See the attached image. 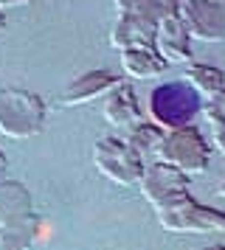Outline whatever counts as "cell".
Returning a JSON list of instances; mask_svg holds the SVG:
<instances>
[{"label": "cell", "mask_w": 225, "mask_h": 250, "mask_svg": "<svg viewBox=\"0 0 225 250\" xmlns=\"http://www.w3.org/2000/svg\"><path fill=\"white\" fill-rule=\"evenodd\" d=\"M146 113L152 118V124L160 126L163 132L169 129H183L191 126L194 118L202 113V96L186 82H163L149 93Z\"/></svg>", "instance_id": "1"}, {"label": "cell", "mask_w": 225, "mask_h": 250, "mask_svg": "<svg viewBox=\"0 0 225 250\" xmlns=\"http://www.w3.org/2000/svg\"><path fill=\"white\" fill-rule=\"evenodd\" d=\"M45 129V102L31 90L3 87L0 90V135L11 141H28Z\"/></svg>", "instance_id": "2"}, {"label": "cell", "mask_w": 225, "mask_h": 250, "mask_svg": "<svg viewBox=\"0 0 225 250\" xmlns=\"http://www.w3.org/2000/svg\"><path fill=\"white\" fill-rule=\"evenodd\" d=\"M158 163H166L180 174L194 177V174H202L208 169L211 152H208V144L197 126L169 129V132H163V141L158 149Z\"/></svg>", "instance_id": "3"}, {"label": "cell", "mask_w": 225, "mask_h": 250, "mask_svg": "<svg viewBox=\"0 0 225 250\" xmlns=\"http://www.w3.org/2000/svg\"><path fill=\"white\" fill-rule=\"evenodd\" d=\"M158 222L169 233H225V214L208 205H200L191 194L175 203L155 208Z\"/></svg>", "instance_id": "4"}, {"label": "cell", "mask_w": 225, "mask_h": 250, "mask_svg": "<svg viewBox=\"0 0 225 250\" xmlns=\"http://www.w3.org/2000/svg\"><path fill=\"white\" fill-rule=\"evenodd\" d=\"M93 166L115 186H135L144 174V160L118 138H101L93 146Z\"/></svg>", "instance_id": "5"}, {"label": "cell", "mask_w": 225, "mask_h": 250, "mask_svg": "<svg viewBox=\"0 0 225 250\" xmlns=\"http://www.w3.org/2000/svg\"><path fill=\"white\" fill-rule=\"evenodd\" d=\"M180 23L191 42H223L225 40V0H180Z\"/></svg>", "instance_id": "6"}, {"label": "cell", "mask_w": 225, "mask_h": 250, "mask_svg": "<svg viewBox=\"0 0 225 250\" xmlns=\"http://www.w3.org/2000/svg\"><path fill=\"white\" fill-rule=\"evenodd\" d=\"M138 188H141V197L152 208H163V205L189 194V177L175 171L166 163H155V166L144 169L141 180H138Z\"/></svg>", "instance_id": "7"}, {"label": "cell", "mask_w": 225, "mask_h": 250, "mask_svg": "<svg viewBox=\"0 0 225 250\" xmlns=\"http://www.w3.org/2000/svg\"><path fill=\"white\" fill-rule=\"evenodd\" d=\"M121 84V76L115 70L99 68V70H88L68 84L62 96H59V104L62 107H82V104H90L96 99H104L112 87Z\"/></svg>", "instance_id": "8"}, {"label": "cell", "mask_w": 225, "mask_h": 250, "mask_svg": "<svg viewBox=\"0 0 225 250\" xmlns=\"http://www.w3.org/2000/svg\"><path fill=\"white\" fill-rule=\"evenodd\" d=\"M155 51L166 65H191L194 51H191V37L180 17L160 20L155 28Z\"/></svg>", "instance_id": "9"}, {"label": "cell", "mask_w": 225, "mask_h": 250, "mask_svg": "<svg viewBox=\"0 0 225 250\" xmlns=\"http://www.w3.org/2000/svg\"><path fill=\"white\" fill-rule=\"evenodd\" d=\"M101 115L110 126H121V129H133L141 124V107H138V96H135L133 84H118L104 96L101 104Z\"/></svg>", "instance_id": "10"}, {"label": "cell", "mask_w": 225, "mask_h": 250, "mask_svg": "<svg viewBox=\"0 0 225 250\" xmlns=\"http://www.w3.org/2000/svg\"><path fill=\"white\" fill-rule=\"evenodd\" d=\"M155 28L144 20H135V17H115V25L110 31V45L121 54L130 48H155Z\"/></svg>", "instance_id": "11"}, {"label": "cell", "mask_w": 225, "mask_h": 250, "mask_svg": "<svg viewBox=\"0 0 225 250\" xmlns=\"http://www.w3.org/2000/svg\"><path fill=\"white\" fill-rule=\"evenodd\" d=\"M31 211V191L20 180H0V228L25 219Z\"/></svg>", "instance_id": "12"}, {"label": "cell", "mask_w": 225, "mask_h": 250, "mask_svg": "<svg viewBox=\"0 0 225 250\" xmlns=\"http://www.w3.org/2000/svg\"><path fill=\"white\" fill-rule=\"evenodd\" d=\"M180 0H115V14L135 17L149 25H158L160 20L178 17Z\"/></svg>", "instance_id": "13"}, {"label": "cell", "mask_w": 225, "mask_h": 250, "mask_svg": "<svg viewBox=\"0 0 225 250\" xmlns=\"http://www.w3.org/2000/svg\"><path fill=\"white\" fill-rule=\"evenodd\" d=\"M169 65L155 48H130L121 51V70L130 79H158Z\"/></svg>", "instance_id": "14"}, {"label": "cell", "mask_w": 225, "mask_h": 250, "mask_svg": "<svg viewBox=\"0 0 225 250\" xmlns=\"http://www.w3.org/2000/svg\"><path fill=\"white\" fill-rule=\"evenodd\" d=\"M43 216L28 214L14 225L0 228V250H31V245L43 233Z\"/></svg>", "instance_id": "15"}, {"label": "cell", "mask_w": 225, "mask_h": 250, "mask_svg": "<svg viewBox=\"0 0 225 250\" xmlns=\"http://www.w3.org/2000/svg\"><path fill=\"white\" fill-rule=\"evenodd\" d=\"M183 82L194 87V90L202 96V102L214 96V93H220L225 87V73L220 68H214V65H202V62H191L186 65V73H183Z\"/></svg>", "instance_id": "16"}, {"label": "cell", "mask_w": 225, "mask_h": 250, "mask_svg": "<svg viewBox=\"0 0 225 250\" xmlns=\"http://www.w3.org/2000/svg\"><path fill=\"white\" fill-rule=\"evenodd\" d=\"M160 141H163V129L160 126H155V124H141L138 126H133L130 129V138L124 141L127 146L133 149L138 158L144 160L146 155H158V149H160Z\"/></svg>", "instance_id": "17"}, {"label": "cell", "mask_w": 225, "mask_h": 250, "mask_svg": "<svg viewBox=\"0 0 225 250\" xmlns=\"http://www.w3.org/2000/svg\"><path fill=\"white\" fill-rule=\"evenodd\" d=\"M202 115H205V124L211 126V129L225 124V87L202 102Z\"/></svg>", "instance_id": "18"}, {"label": "cell", "mask_w": 225, "mask_h": 250, "mask_svg": "<svg viewBox=\"0 0 225 250\" xmlns=\"http://www.w3.org/2000/svg\"><path fill=\"white\" fill-rule=\"evenodd\" d=\"M211 141H214V146H217V152L225 155V124L223 126H214V129H211Z\"/></svg>", "instance_id": "19"}, {"label": "cell", "mask_w": 225, "mask_h": 250, "mask_svg": "<svg viewBox=\"0 0 225 250\" xmlns=\"http://www.w3.org/2000/svg\"><path fill=\"white\" fill-rule=\"evenodd\" d=\"M31 0H0V12H6V9H20V6H28Z\"/></svg>", "instance_id": "20"}, {"label": "cell", "mask_w": 225, "mask_h": 250, "mask_svg": "<svg viewBox=\"0 0 225 250\" xmlns=\"http://www.w3.org/2000/svg\"><path fill=\"white\" fill-rule=\"evenodd\" d=\"M6 171H9V158H6L3 149H0V180H6Z\"/></svg>", "instance_id": "21"}, {"label": "cell", "mask_w": 225, "mask_h": 250, "mask_svg": "<svg viewBox=\"0 0 225 250\" xmlns=\"http://www.w3.org/2000/svg\"><path fill=\"white\" fill-rule=\"evenodd\" d=\"M3 31H6V14L0 12V37H3Z\"/></svg>", "instance_id": "22"}, {"label": "cell", "mask_w": 225, "mask_h": 250, "mask_svg": "<svg viewBox=\"0 0 225 250\" xmlns=\"http://www.w3.org/2000/svg\"><path fill=\"white\" fill-rule=\"evenodd\" d=\"M205 250H225V245H208Z\"/></svg>", "instance_id": "23"}, {"label": "cell", "mask_w": 225, "mask_h": 250, "mask_svg": "<svg viewBox=\"0 0 225 250\" xmlns=\"http://www.w3.org/2000/svg\"><path fill=\"white\" fill-rule=\"evenodd\" d=\"M220 194H223V200H225V177H223V183H220Z\"/></svg>", "instance_id": "24"}]
</instances>
